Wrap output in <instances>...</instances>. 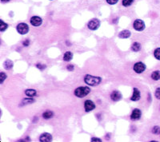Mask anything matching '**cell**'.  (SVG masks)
<instances>
[{"label":"cell","instance_id":"6da1fadb","mask_svg":"<svg viewBox=\"0 0 160 142\" xmlns=\"http://www.w3.org/2000/svg\"><path fill=\"white\" fill-rule=\"evenodd\" d=\"M84 82L86 84L91 86H96V85H99L102 82V78H100L99 76H93V75L86 74L84 77Z\"/></svg>","mask_w":160,"mask_h":142},{"label":"cell","instance_id":"2e32d148","mask_svg":"<svg viewBox=\"0 0 160 142\" xmlns=\"http://www.w3.org/2000/svg\"><path fill=\"white\" fill-rule=\"evenodd\" d=\"M141 50V44L138 42H135L132 44L131 46V50L134 52H139V50Z\"/></svg>","mask_w":160,"mask_h":142},{"label":"cell","instance_id":"30bf717a","mask_svg":"<svg viewBox=\"0 0 160 142\" xmlns=\"http://www.w3.org/2000/svg\"><path fill=\"white\" fill-rule=\"evenodd\" d=\"M122 97H123V96H122L121 93L118 91V90H114L110 93V99L112 100L113 101H115V102L120 101L122 99Z\"/></svg>","mask_w":160,"mask_h":142},{"label":"cell","instance_id":"1f68e13d","mask_svg":"<svg viewBox=\"0 0 160 142\" xmlns=\"http://www.w3.org/2000/svg\"><path fill=\"white\" fill-rule=\"evenodd\" d=\"M50 1H52V0H50Z\"/></svg>","mask_w":160,"mask_h":142},{"label":"cell","instance_id":"ffe728a7","mask_svg":"<svg viewBox=\"0 0 160 142\" xmlns=\"http://www.w3.org/2000/svg\"><path fill=\"white\" fill-rule=\"evenodd\" d=\"M8 27V25L7 23H5L3 20H1V25H0V31L1 32H3Z\"/></svg>","mask_w":160,"mask_h":142},{"label":"cell","instance_id":"d4e9b609","mask_svg":"<svg viewBox=\"0 0 160 142\" xmlns=\"http://www.w3.org/2000/svg\"><path fill=\"white\" fill-rule=\"evenodd\" d=\"M155 96L157 99L160 100V87L156 89L155 92Z\"/></svg>","mask_w":160,"mask_h":142},{"label":"cell","instance_id":"5bb4252c","mask_svg":"<svg viewBox=\"0 0 160 142\" xmlns=\"http://www.w3.org/2000/svg\"><path fill=\"white\" fill-rule=\"evenodd\" d=\"M14 66V63H13V62L10 59H7L3 63V67L5 70H11V69L13 68Z\"/></svg>","mask_w":160,"mask_h":142},{"label":"cell","instance_id":"d6986e66","mask_svg":"<svg viewBox=\"0 0 160 142\" xmlns=\"http://www.w3.org/2000/svg\"><path fill=\"white\" fill-rule=\"evenodd\" d=\"M54 117V113L52 111H46L43 114V117L44 119H50Z\"/></svg>","mask_w":160,"mask_h":142},{"label":"cell","instance_id":"3957f363","mask_svg":"<svg viewBox=\"0 0 160 142\" xmlns=\"http://www.w3.org/2000/svg\"><path fill=\"white\" fill-rule=\"evenodd\" d=\"M16 30H17L18 34H20L22 35H24L29 32V26L27 24H26L24 22H21L17 25Z\"/></svg>","mask_w":160,"mask_h":142},{"label":"cell","instance_id":"8fae6325","mask_svg":"<svg viewBox=\"0 0 160 142\" xmlns=\"http://www.w3.org/2000/svg\"><path fill=\"white\" fill-rule=\"evenodd\" d=\"M39 141L41 142H51L52 141V136L48 133H44L39 137Z\"/></svg>","mask_w":160,"mask_h":142},{"label":"cell","instance_id":"ac0fdd59","mask_svg":"<svg viewBox=\"0 0 160 142\" xmlns=\"http://www.w3.org/2000/svg\"><path fill=\"white\" fill-rule=\"evenodd\" d=\"M150 77H151V78L153 79L154 81H159V80H160V71L155 70L152 72Z\"/></svg>","mask_w":160,"mask_h":142},{"label":"cell","instance_id":"9a60e30c","mask_svg":"<svg viewBox=\"0 0 160 142\" xmlns=\"http://www.w3.org/2000/svg\"><path fill=\"white\" fill-rule=\"evenodd\" d=\"M72 58H73V53L72 52L67 51V52L64 53L63 60L65 62H70V61L72 60Z\"/></svg>","mask_w":160,"mask_h":142},{"label":"cell","instance_id":"8992f818","mask_svg":"<svg viewBox=\"0 0 160 142\" xmlns=\"http://www.w3.org/2000/svg\"><path fill=\"white\" fill-rule=\"evenodd\" d=\"M133 27L137 31H142L145 29V23L141 19H136L133 23Z\"/></svg>","mask_w":160,"mask_h":142},{"label":"cell","instance_id":"cb8c5ba5","mask_svg":"<svg viewBox=\"0 0 160 142\" xmlns=\"http://www.w3.org/2000/svg\"><path fill=\"white\" fill-rule=\"evenodd\" d=\"M151 131H152V133H153L154 134L158 135V134H159L160 133V127L159 126H154Z\"/></svg>","mask_w":160,"mask_h":142},{"label":"cell","instance_id":"277c9868","mask_svg":"<svg viewBox=\"0 0 160 142\" xmlns=\"http://www.w3.org/2000/svg\"><path fill=\"white\" fill-rule=\"evenodd\" d=\"M146 65L144 64L143 62H136L134 65L133 70H134V71L136 74H142V73H143L144 71L146 70Z\"/></svg>","mask_w":160,"mask_h":142},{"label":"cell","instance_id":"5b68a950","mask_svg":"<svg viewBox=\"0 0 160 142\" xmlns=\"http://www.w3.org/2000/svg\"><path fill=\"white\" fill-rule=\"evenodd\" d=\"M87 26L91 30H96L100 26V21L98 18H93L88 22Z\"/></svg>","mask_w":160,"mask_h":142},{"label":"cell","instance_id":"e0dca14e","mask_svg":"<svg viewBox=\"0 0 160 142\" xmlns=\"http://www.w3.org/2000/svg\"><path fill=\"white\" fill-rule=\"evenodd\" d=\"M36 93H37V92H36L35 89H28L25 91V94L27 97H35L36 95Z\"/></svg>","mask_w":160,"mask_h":142},{"label":"cell","instance_id":"7c38bea8","mask_svg":"<svg viewBox=\"0 0 160 142\" xmlns=\"http://www.w3.org/2000/svg\"><path fill=\"white\" fill-rule=\"evenodd\" d=\"M134 91H133V94H132L131 97V100L132 101H137L140 99L141 97V93H140V91L139 90V89L137 88H134Z\"/></svg>","mask_w":160,"mask_h":142},{"label":"cell","instance_id":"f546056e","mask_svg":"<svg viewBox=\"0 0 160 142\" xmlns=\"http://www.w3.org/2000/svg\"><path fill=\"white\" fill-rule=\"evenodd\" d=\"M91 141L92 142H95V141L101 142L102 141V140H101L100 138H97V137H92V138H91Z\"/></svg>","mask_w":160,"mask_h":142},{"label":"cell","instance_id":"ba28073f","mask_svg":"<svg viewBox=\"0 0 160 142\" xmlns=\"http://www.w3.org/2000/svg\"><path fill=\"white\" fill-rule=\"evenodd\" d=\"M30 22H31V24L32 26H34L35 27H38V26H40L42 25L43 19L40 18V17H39V16H33L31 18Z\"/></svg>","mask_w":160,"mask_h":142},{"label":"cell","instance_id":"52a82bcc","mask_svg":"<svg viewBox=\"0 0 160 142\" xmlns=\"http://www.w3.org/2000/svg\"><path fill=\"white\" fill-rule=\"evenodd\" d=\"M84 108H85V111L86 113H89L91 111H92L95 109V105L91 100H86L84 102Z\"/></svg>","mask_w":160,"mask_h":142},{"label":"cell","instance_id":"484cf974","mask_svg":"<svg viewBox=\"0 0 160 142\" xmlns=\"http://www.w3.org/2000/svg\"><path fill=\"white\" fill-rule=\"evenodd\" d=\"M36 67L39 69L40 70H43L44 69H46V65L44 64H41V63H38V64H36Z\"/></svg>","mask_w":160,"mask_h":142},{"label":"cell","instance_id":"7402d4cb","mask_svg":"<svg viewBox=\"0 0 160 142\" xmlns=\"http://www.w3.org/2000/svg\"><path fill=\"white\" fill-rule=\"evenodd\" d=\"M154 56L157 60H160V48H157L154 51Z\"/></svg>","mask_w":160,"mask_h":142},{"label":"cell","instance_id":"f1b7e54d","mask_svg":"<svg viewBox=\"0 0 160 142\" xmlns=\"http://www.w3.org/2000/svg\"><path fill=\"white\" fill-rule=\"evenodd\" d=\"M22 45L24 46H28L30 45V40L29 39H26L25 41L22 43Z\"/></svg>","mask_w":160,"mask_h":142},{"label":"cell","instance_id":"4316f807","mask_svg":"<svg viewBox=\"0 0 160 142\" xmlns=\"http://www.w3.org/2000/svg\"><path fill=\"white\" fill-rule=\"evenodd\" d=\"M106 1H107V3L110 4V5H114V4L117 3L118 0H106Z\"/></svg>","mask_w":160,"mask_h":142},{"label":"cell","instance_id":"4fadbf2b","mask_svg":"<svg viewBox=\"0 0 160 142\" xmlns=\"http://www.w3.org/2000/svg\"><path fill=\"white\" fill-rule=\"evenodd\" d=\"M131 35V33L130 30H122L121 32H119V34H118V38H119V39H128Z\"/></svg>","mask_w":160,"mask_h":142},{"label":"cell","instance_id":"4dcf8cb0","mask_svg":"<svg viewBox=\"0 0 160 142\" xmlns=\"http://www.w3.org/2000/svg\"><path fill=\"white\" fill-rule=\"evenodd\" d=\"M10 0H2V2L3 3H7V2H9Z\"/></svg>","mask_w":160,"mask_h":142},{"label":"cell","instance_id":"44dd1931","mask_svg":"<svg viewBox=\"0 0 160 142\" xmlns=\"http://www.w3.org/2000/svg\"><path fill=\"white\" fill-rule=\"evenodd\" d=\"M135 0H123V7H130L133 3H134Z\"/></svg>","mask_w":160,"mask_h":142},{"label":"cell","instance_id":"9c48e42d","mask_svg":"<svg viewBox=\"0 0 160 142\" xmlns=\"http://www.w3.org/2000/svg\"><path fill=\"white\" fill-rule=\"evenodd\" d=\"M142 116V112L141 110L139 109H135L132 111L131 114V119L132 121H136V120H139Z\"/></svg>","mask_w":160,"mask_h":142},{"label":"cell","instance_id":"7a4b0ae2","mask_svg":"<svg viewBox=\"0 0 160 142\" xmlns=\"http://www.w3.org/2000/svg\"><path fill=\"white\" fill-rule=\"evenodd\" d=\"M91 92V89L87 86H80V87H78L77 89H75V95L77 97H79V98H82L84 97L86 95H88Z\"/></svg>","mask_w":160,"mask_h":142},{"label":"cell","instance_id":"603a6c76","mask_svg":"<svg viewBox=\"0 0 160 142\" xmlns=\"http://www.w3.org/2000/svg\"><path fill=\"white\" fill-rule=\"evenodd\" d=\"M7 74L3 73V72H1L0 73V82H1V84H3L5 81V79H7Z\"/></svg>","mask_w":160,"mask_h":142},{"label":"cell","instance_id":"83f0119b","mask_svg":"<svg viewBox=\"0 0 160 142\" xmlns=\"http://www.w3.org/2000/svg\"><path fill=\"white\" fill-rule=\"evenodd\" d=\"M67 70L69 71H73L74 70V69H75V66H74L73 65H68L67 66Z\"/></svg>","mask_w":160,"mask_h":142}]
</instances>
